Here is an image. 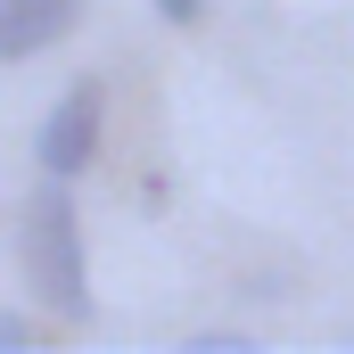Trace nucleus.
Segmentation results:
<instances>
[{"label": "nucleus", "instance_id": "nucleus-1", "mask_svg": "<svg viewBox=\"0 0 354 354\" xmlns=\"http://www.w3.org/2000/svg\"><path fill=\"white\" fill-rule=\"evenodd\" d=\"M17 280L50 322H91V248H83V214H75V181L41 174V189L17 214Z\"/></svg>", "mask_w": 354, "mask_h": 354}, {"label": "nucleus", "instance_id": "nucleus-2", "mask_svg": "<svg viewBox=\"0 0 354 354\" xmlns=\"http://www.w3.org/2000/svg\"><path fill=\"white\" fill-rule=\"evenodd\" d=\"M99 140H107V83L99 75H75L50 99V115L33 124V165L58 174V181H83L99 165Z\"/></svg>", "mask_w": 354, "mask_h": 354}, {"label": "nucleus", "instance_id": "nucleus-3", "mask_svg": "<svg viewBox=\"0 0 354 354\" xmlns=\"http://www.w3.org/2000/svg\"><path fill=\"white\" fill-rule=\"evenodd\" d=\"M75 25H83V0H0V66L58 50Z\"/></svg>", "mask_w": 354, "mask_h": 354}, {"label": "nucleus", "instance_id": "nucleus-4", "mask_svg": "<svg viewBox=\"0 0 354 354\" xmlns=\"http://www.w3.org/2000/svg\"><path fill=\"white\" fill-rule=\"evenodd\" d=\"M25 346H41V322L17 313V305H0V354H25Z\"/></svg>", "mask_w": 354, "mask_h": 354}, {"label": "nucleus", "instance_id": "nucleus-5", "mask_svg": "<svg viewBox=\"0 0 354 354\" xmlns=\"http://www.w3.org/2000/svg\"><path fill=\"white\" fill-rule=\"evenodd\" d=\"M189 354H256L248 330H189Z\"/></svg>", "mask_w": 354, "mask_h": 354}, {"label": "nucleus", "instance_id": "nucleus-6", "mask_svg": "<svg viewBox=\"0 0 354 354\" xmlns=\"http://www.w3.org/2000/svg\"><path fill=\"white\" fill-rule=\"evenodd\" d=\"M157 17H165V25H198V17H206V0H157Z\"/></svg>", "mask_w": 354, "mask_h": 354}]
</instances>
